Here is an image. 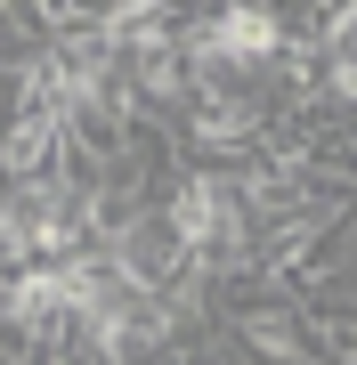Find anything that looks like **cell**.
<instances>
[{
	"mask_svg": "<svg viewBox=\"0 0 357 365\" xmlns=\"http://www.w3.org/2000/svg\"><path fill=\"white\" fill-rule=\"evenodd\" d=\"M212 41H219L227 73H244L252 90H268V73H276V57L292 41V16L268 9V0H227V9H212Z\"/></svg>",
	"mask_w": 357,
	"mask_h": 365,
	"instance_id": "1",
	"label": "cell"
},
{
	"mask_svg": "<svg viewBox=\"0 0 357 365\" xmlns=\"http://www.w3.org/2000/svg\"><path fill=\"white\" fill-rule=\"evenodd\" d=\"M73 170L66 122H0V187H57Z\"/></svg>",
	"mask_w": 357,
	"mask_h": 365,
	"instance_id": "2",
	"label": "cell"
},
{
	"mask_svg": "<svg viewBox=\"0 0 357 365\" xmlns=\"http://www.w3.org/2000/svg\"><path fill=\"white\" fill-rule=\"evenodd\" d=\"M317 98H325V114L357 122V33L325 49V66H317Z\"/></svg>",
	"mask_w": 357,
	"mask_h": 365,
	"instance_id": "3",
	"label": "cell"
},
{
	"mask_svg": "<svg viewBox=\"0 0 357 365\" xmlns=\"http://www.w3.org/2000/svg\"><path fill=\"white\" fill-rule=\"evenodd\" d=\"M219 365H252V357H219Z\"/></svg>",
	"mask_w": 357,
	"mask_h": 365,
	"instance_id": "4",
	"label": "cell"
}]
</instances>
